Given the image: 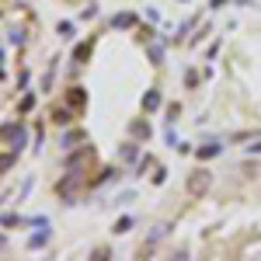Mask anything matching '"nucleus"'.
<instances>
[{
  "label": "nucleus",
  "instance_id": "5",
  "mask_svg": "<svg viewBox=\"0 0 261 261\" xmlns=\"http://www.w3.org/2000/svg\"><path fill=\"white\" fill-rule=\"evenodd\" d=\"M115 24H119V28H129V24H133V14H122V18H115Z\"/></svg>",
  "mask_w": 261,
  "mask_h": 261
},
{
  "label": "nucleus",
  "instance_id": "2",
  "mask_svg": "<svg viewBox=\"0 0 261 261\" xmlns=\"http://www.w3.org/2000/svg\"><path fill=\"white\" fill-rule=\"evenodd\" d=\"M45 241H49V230H42L39 237H32V241H28V244H32V247H42V244H45Z\"/></svg>",
  "mask_w": 261,
  "mask_h": 261
},
{
  "label": "nucleus",
  "instance_id": "6",
  "mask_svg": "<svg viewBox=\"0 0 261 261\" xmlns=\"http://www.w3.org/2000/svg\"><path fill=\"white\" fill-rule=\"evenodd\" d=\"M247 150H251V153H261V143H254V146H247Z\"/></svg>",
  "mask_w": 261,
  "mask_h": 261
},
{
  "label": "nucleus",
  "instance_id": "3",
  "mask_svg": "<svg viewBox=\"0 0 261 261\" xmlns=\"http://www.w3.org/2000/svg\"><path fill=\"white\" fill-rule=\"evenodd\" d=\"M216 153H220V146H216V143H209V146H205V150H202L199 157H216Z\"/></svg>",
  "mask_w": 261,
  "mask_h": 261
},
{
  "label": "nucleus",
  "instance_id": "4",
  "mask_svg": "<svg viewBox=\"0 0 261 261\" xmlns=\"http://www.w3.org/2000/svg\"><path fill=\"white\" fill-rule=\"evenodd\" d=\"M150 60L157 63V66H161V60H164V53H161V45H153V49H150Z\"/></svg>",
  "mask_w": 261,
  "mask_h": 261
},
{
  "label": "nucleus",
  "instance_id": "1",
  "mask_svg": "<svg viewBox=\"0 0 261 261\" xmlns=\"http://www.w3.org/2000/svg\"><path fill=\"white\" fill-rule=\"evenodd\" d=\"M157 105H161V94H157V91H150V94H146V101H143V108H150V112H153Z\"/></svg>",
  "mask_w": 261,
  "mask_h": 261
}]
</instances>
